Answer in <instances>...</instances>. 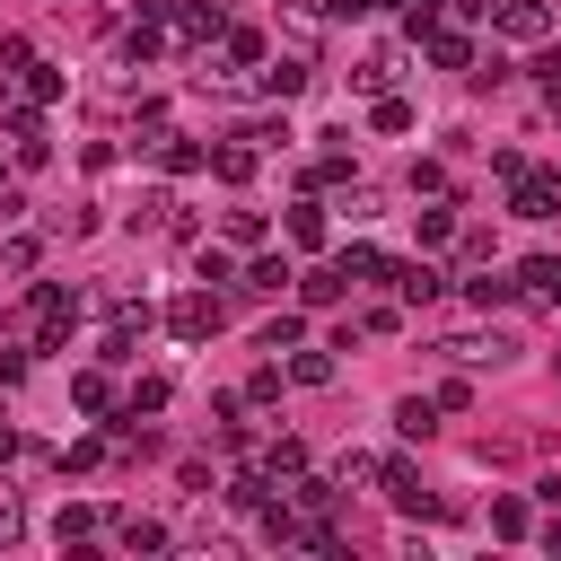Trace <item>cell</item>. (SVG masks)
Returning a JSON list of instances; mask_svg holds the SVG:
<instances>
[{
    "label": "cell",
    "mask_w": 561,
    "mask_h": 561,
    "mask_svg": "<svg viewBox=\"0 0 561 561\" xmlns=\"http://www.w3.org/2000/svg\"><path fill=\"white\" fill-rule=\"evenodd\" d=\"M114 535H123L131 552H158V543H167V526H158V517H140V508H131V517H114Z\"/></svg>",
    "instance_id": "7c38bea8"
},
{
    "label": "cell",
    "mask_w": 561,
    "mask_h": 561,
    "mask_svg": "<svg viewBox=\"0 0 561 561\" xmlns=\"http://www.w3.org/2000/svg\"><path fill=\"white\" fill-rule=\"evenodd\" d=\"M491 26L517 35V44H543V35H552V9H543V0H491Z\"/></svg>",
    "instance_id": "6da1fadb"
},
{
    "label": "cell",
    "mask_w": 561,
    "mask_h": 561,
    "mask_svg": "<svg viewBox=\"0 0 561 561\" xmlns=\"http://www.w3.org/2000/svg\"><path fill=\"white\" fill-rule=\"evenodd\" d=\"M263 88H272V96H298V88H307V61H298V53H289V61H272V70H263Z\"/></svg>",
    "instance_id": "ac0fdd59"
},
{
    "label": "cell",
    "mask_w": 561,
    "mask_h": 561,
    "mask_svg": "<svg viewBox=\"0 0 561 561\" xmlns=\"http://www.w3.org/2000/svg\"><path fill=\"white\" fill-rule=\"evenodd\" d=\"M70 403H79V412H105V403H114V386H105L96 368H79V377H70Z\"/></svg>",
    "instance_id": "e0dca14e"
},
{
    "label": "cell",
    "mask_w": 561,
    "mask_h": 561,
    "mask_svg": "<svg viewBox=\"0 0 561 561\" xmlns=\"http://www.w3.org/2000/svg\"><path fill=\"white\" fill-rule=\"evenodd\" d=\"M438 351H447V359H508L517 342H508V333H447Z\"/></svg>",
    "instance_id": "8992f818"
},
{
    "label": "cell",
    "mask_w": 561,
    "mask_h": 561,
    "mask_svg": "<svg viewBox=\"0 0 561 561\" xmlns=\"http://www.w3.org/2000/svg\"><path fill=\"white\" fill-rule=\"evenodd\" d=\"M377 131H412V105L403 96H377Z\"/></svg>",
    "instance_id": "484cf974"
},
{
    "label": "cell",
    "mask_w": 561,
    "mask_h": 561,
    "mask_svg": "<svg viewBox=\"0 0 561 561\" xmlns=\"http://www.w3.org/2000/svg\"><path fill=\"white\" fill-rule=\"evenodd\" d=\"M263 473H272V482H298V473H307V447H298V438H272V447H263Z\"/></svg>",
    "instance_id": "9c48e42d"
},
{
    "label": "cell",
    "mask_w": 561,
    "mask_h": 561,
    "mask_svg": "<svg viewBox=\"0 0 561 561\" xmlns=\"http://www.w3.org/2000/svg\"><path fill=\"white\" fill-rule=\"evenodd\" d=\"M421 44H430V61H438V70H465V61H473V44H465L456 26H430Z\"/></svg>",
    "instance_id": "ba28073f"
},
{
    "label": "cell",
    "mask_w": 561,
    "mask_h": 561,
    "mask_svg": "<svg viewBox=\"0 0 561 561\" xmlns=\"http://www.w3.org/2000/svg\"><path fill=\"white\" fill-rule=\"evenodd\" d=\"M9 456H18V430H9V421H0V465H9Z\"/></svg>",
    "instance_id": "d6a6232c"
},
{
    "label": "cell",
    "mask_w": 561,
    "mask_h": 561,
    "mask_svg": "<svg viewBox=\"0 0 561 561\" xmlns=\"http://www.w3.org/2000/svg\"><path fill=\"white\" fill-rule=\"evenodd\" d=\"M289 386H333V351H298L289 359Z\"/></svg>",
    "instance_id": "2e32d148"
},
{
    "label": "cell",
    "mask_w": 561,
    "mask_h": 561,
    "mask_svg": "<svg viewBox=\"0 0 561 561\" xmlns=\"http://www.w3.org/2000/svg\"><path fill=\"white\" fill-rule=\"evenodd\" d=\"M342 289H351V272H342V263H333V272H307V280H298V298H307V307H333Z\"/></svg>",
    "instance_id": "8fae6325"
},
{
    "label": "cell",
    "mask_w": 561,
    "mask_h": 561,
    "mask_svg": "<svg viewBox=\"0 0 561 561\" xmlns=\"http://www.w3.org/2000/svg\"><path fill=\"white\" fill-rule=\"evenodd\" d=\"M228 61H263V35L254 26H228Z\"/></svg>",
    "instance_id": "d4e9b609"
},
{
    "label": "cell",
    "mask_w": 561,
    "mask_h": 561,
    "mask_svg": "<svg viewBox=\"0 0 561 561\" xmlns=\"http://www.w3.org/2000/svg\"><path fill=\"white\" fill-rule=\"evenodd\" d=\"M61 9H70V0H61Z\"/></svg>",
    "instance_id": "836d02e7"
},
{
    "label": "cell",
    "mask_w": 561,
    "mask_h": 561,
    "mask_svg": "<svg viewBox=\"0 0 561 561\" xmlns=\"http://www.w3.org/2000/svg\"><path fill=\"white\" fill-rule=\"evenodd\" d=\"M491 535H526V508L517 500H491Z\"/></svg>",
    "instance_id": "4dcf8cb0"
},
{
    "label": "cell",
    "mask_w": 561,
    "mask_h": 561,
    "mask_svg": "<svg viewBox=\"0 0 561 561\" xmlns=\"http://www.w3.org/2000/svg\"><path fill=\"white\" fill-rule=\"evenodd\" d=\"M386 280H394V289H403L412 307H430V298L447 289V272H438V263H386Z\"/></svg>",
    "instance_id": "277c9868"
},
{
    "label": "cell",
    "mask_w": 561,
    "mask_h": 561,
    "mask_svg": "<svg viewBox=\"0 0 561 561\" xmlns=\"http://www.w3.org/2000/svg\"><path fill=\"white\" fill-rule=\"evenodd\" d=\"M517 280H526L535 298H552V307H561V263H552V254H526V272H517Z\"/></svg>",
    "instance_id": "4fadbf2b"
},
{
    "label": "cell",
    "mask_w": 561,
    "mask_h": 561,
    "mask_svg": "<svg viewBox=\"0 0 561 561\" xmlns=\"http://www.w3.org/2000/svg\"><path fill=\"white\" fill-rule=\"evenodd\" d=\"M175 26H184V44H210V35H228V18H219V9H175Z\"/></svg>",
    "instance_id": "5bb4252c"
},
{
    "label": "cell",
    "mask_w": 561,
    "mask_h": 561,
    "mask_svg": "<svg viewBox=\"0 0 561 561\" xmlns=\"http://www.w3.org/2000/svg\"><path fill=\"white\" fill-rule=\"evenodd\" d=\"M517 219H552V184L543 175H517Z\"/></svg>",
    "instance_id": "9a60e30c"
},
{
    "label": "cell",
    "mask_w": 561,
    "mask_h": 561,
    "mask_svg": "<svg viewBox=\"0 0 561 561\" xmlns=\"http://www.w3.org/2000/svg\"><path fill=\"white\" fill-rule=\"evenodd\" d=\"M210 167H219V184H245V175H254V140H228V149H210Z\"/></svg>",
    "instance_id": "30bf717a"
},
{
    "label": "cell",
    "mask_w": 561,
    "mask_h": 561,
    "mask_svg": "<svg viewBox=\"0 0 561 561\" xmlns=\"http://www.w3.org/2000/svg\"><path fill=\"white\" fill-rule=\"evenodd\" d=\"M394 430H403V438H430V430H438V394H403V403H394Z\"/></svg>",
    "instance_id": "52a82bcc"
},
{
    "label": "cell",
    "mask_w": 561,
    "mask_h": 561,
    "mask_svg": "<svg viewBox=\"0 0 561 561\" xmlns=\"http://www.w3.org/2000/svg\"><path fill=\"white\" fill-rule=\"evenodd\" d=\"M342 272H351V280H377L386 254H377V245H342Z\"/></svg>",
    "instance_id": "603a6c76"
},
{
    "label": "cell",
    "mask_w": 561,
    "mask_h": 561,
    "mask_svg": "<svg viewBox=\"0 0 561 561\" xmlns=\"http://www.w3.org/2000/svg\"><path fill=\"white\" fill-rule=\"evenodd\" d=\"M298 333H307L298 316H272V324H263V351H298Z\"/></svg>",
    "instance_id": "cb8c5ba5"
},
{
    "label": "cell",
    "mask_w": 561,
    "mask_h": 561,
    "mask_svg": "<svg viewBox=\"0 0 561 561\" xmlns=\"http://www.w3.org/2000/svg\"><path fill=\"white\" fill-rule=\"evenodd\" d=\"M53 535H61V543H79V535H96V508H88V500H70V508L53 517Z\"/></svg>",
    "instance_id": "ffe728a7"
},
{
    "label": "cell",
    "mask_w": 561,
    "mask_h": 561,
    "mask_svg": "<svg viewBox=\"0 0 561 561\" xmlns=\"http://www.w3.org/2000/svg\"><path fill=\"white\" fill-rule=\"evenodd\" d=\"M280 280H289V263H280V254H263V263L245 272V289H280Z\"/></svg>",
    "instance_id": "f1b7e54d"
},
{
    "label": "cell",
    "mask_w": 561,
    "mask_h": 561,
    "mask_svg": "<svg viewBox=\"0 0 561 561\" xmlns=\"http://www.w3.org/2000/svg\"><path fill=\"white\" fill-rule=\"evenodd\" d=\"M263 237V210H228V245H254Z\"/></svg>",
    "instance_id": "4316f807"
},
{
    "label": "cell",
    "mask_w": 561,
    "mask_h": 561,
    "mask_svg": "<svg viewBox=\"0 0 561 561\" xmlns=\"http://www.w3.org/2000/svg\"><path fill=\"white\" fill-rule=\"evenodd\" d=\"M167 324H175V342H210L219 333V298H175Z\"/></svg>",
    "instance_id": "7a4b0ae2"
},
{
    "label": "cell",
    "mask_w": 561,
    "mask_h": 561,
    "mask_svg": "<svg viewBox=\"0 0 561 561\" xmlns=\"http://www.w3.org/2000/svg\"><path fill=\"white\" fill-rule=\"evenodd\" d=\"M131 412H167V377H140L131 386Z\"/></svg>",
    "instance_id": "f546056e"
},
{
    "label": "cell",
    "mask_w": 561,
    "mask_h": 561,
    "mask_svg": "<svg viewBox=\"0 0 561 561\" xmlns=\"http://www.w3.org/2000/svg\"><path fill=\"white\" fill-rule=\"evenodd\" d=\"M456 237V210H421V245H447Z\"/></svg>",
    "instance_id": "83f0119b"
},
{
    "label": "cell",
    "mask_w": 561,
    "mask_h": 561,
    "mask_svg": "<svg viewBox=\"0 0 561 561\" xmlns=\"http://www.w3.org/2000/svg\"><path fill=\"white\" fill-rule=\"evenodd\" d=\"M351 79H359V88H368V96H386V79H394V53H368V61H359V70H351Z\"/></svg>",
    "instance_id": "44dd1931"
},
{
    "label": "cell",
    "mask_w": 561,
    "mask_h": 561,
    "mask_svg": "<svg viewBox=\"0 0 561 561\" xmlns=\"http://www.w3.org/2000/svg\"><path fill=\"white\" fill-rule=\"evenodd\" d=\"M149 140H158V158H167L175 175H193V167H202V149H193V140H175V131H149Z\"/></svg>",
    "instance_id": "d6986e66"
},
{
    "label": "cell",
    "mask_w": 561,
    "mask_h": 561,
    "mask_svg": "<svg viewBox=\"0 0 561 561\" xmlns=\"http://www.w3.org/2000/svg\"><path fill=\"white\" fill-rule=\"evenodd\" d=\"M377 482H386V500H394L403 517H430V508H438V500L421 491V473H412V465H377Z\"/></svg>",
    "instance_id": "3957f363"
},
{
    "label": "cell",
    "mask_w": 561,
    "mask_h": 561,
    "mask_svg": "<svg viewBox=\"0 0 561 561\" xmlns=\"http://www.w3.org/2000/svg\"><path fill=\"white\" fill-rule=\"evenodd\" d=\"M35 333H44V342H61V333H70V289H53V280L35 289Z\"/></svg>",
    "instance_id": "5b68a950"
},
{
    "label": "cell",
    "mask_w": 561,
    "mask_h": 561,
    "mask_svg": "<svg viewBox=\"0 0 561 561\" xmlns=\"http://www.w3.org/2000/svg\"><path fill=\"white\" fill-rule=\"evenodd\" d=\"M289 237H298V245H324V210L298 202V210H289Z\"/></svg>",
    "instance_id": "7402d4cb"
},
{
    "label": "cell",
    "mask_w": 561,
    "mask_h": 561,
    "mask_svg": "<svg viewBox=\"0 0 561 561\" xmlns=\"http://www.w3.org/2000/svg\"><path fill=\"white\" fill-rule=\"evenodd\" d=\"M359 9H368V0H324V18H359Z\"/></svg>",
    "instance_id": "1f68e13d"
}]
</instances>
